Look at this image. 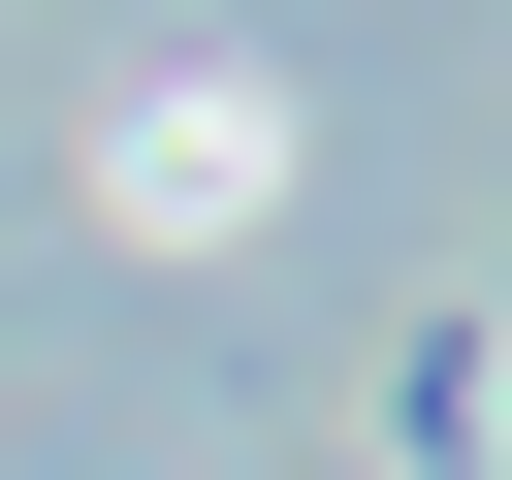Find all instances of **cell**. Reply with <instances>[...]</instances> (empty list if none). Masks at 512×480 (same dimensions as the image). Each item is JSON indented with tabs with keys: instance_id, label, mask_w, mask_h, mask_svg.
<instances>
[{
	"instance_id": "obj_1",
	"label": "cell",
	"mask_w": 512,
	"mask_h": 480,
	"mask_svg": "<svg viewBox=\"0 0 512 480\" xmlns=\"http://www.w3.org/2000/svg\"><path fill=\"white\" fill-rule=\"evenodd\" d=\"M256 160H288V96H256V64H192V96H128V160H96V192H128V224H224Z\"/></svg>"
}]
</instances>
